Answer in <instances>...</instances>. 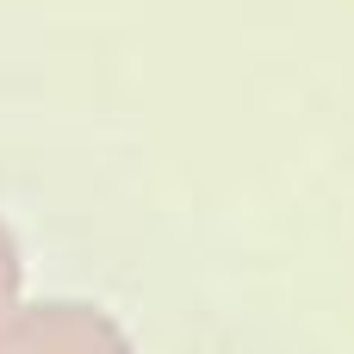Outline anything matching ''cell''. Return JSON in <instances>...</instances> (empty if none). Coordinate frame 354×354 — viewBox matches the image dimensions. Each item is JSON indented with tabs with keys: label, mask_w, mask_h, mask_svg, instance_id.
I'll list each match as a JSON object with an SVG mask.
<instances>
[{
	"label": "cell",
	"mask_w": 354,
	"mask_h": 354,
	"mask_svg": "<svg viewBox=\"0 0 354 354\" xmlns=\"http://www.w3.org/2000/svg\"><path fill=\"white\" fill-rule=\"evenodd\" d=\"M0 354H131V336L93 305H12L0 317Z\"/></svg>",
	"instance_id": "1"
},
{
	"label": "cell",
	"mask_w": 354,
	"mask_h": 354,
	"mask_svg": "<svg viewBox=\"0 0 354 354\" xmlns=\"http://www.w3.org/2000/svg\"><path fill=\"white\" fill-rule=\"evenodd\" d=\"M19 305V249H12V236H6V224H0V317Z\"/></svg>",
	"instance_id": "2"
}]
</instances>
